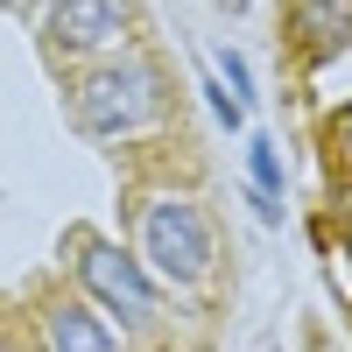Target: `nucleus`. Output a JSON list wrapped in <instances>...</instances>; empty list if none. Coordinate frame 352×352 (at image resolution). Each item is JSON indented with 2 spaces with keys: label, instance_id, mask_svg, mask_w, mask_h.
<instances>
[{
  "label": "nucleus",
  "instance_id": "f257e3e1",
  "mask_svg": "<svg viewBox=\"0 0 352 352\" xmlns=\"http://www.w3.org/2000/svg\"><path fill=\"white\" fill-rule=\"evenodd\" d=\"M155 71L148 64H106V71H92L78 85V120L92 127V134H127V127H141L155 113Z\"/></svg>",
  "mask_w": 352,
  "mask_h": 352
},
{
  "label": "nucleus",
  "instance_id": "f03ea898",
  "mask_svg": "<svg viewBox=\"0 0 352 352\" xmlns=\"http://www.w3.org/2000/svg\"><path fill=\"white\" fill-rule=\"evenodd\" d=\"M141 247H148V261H155L169 282H197L204 268H212V232H204V219H197L190 197H162V204H148Z\"/></svg>",
  "mask_w": 352,
  "mask_h": 352
},
{
  "label": "nucleus",
  "instance_id": "7ed1b4c3",
  "mask_svg": "<svg viewBox=\"0 0 352 352\" xmlns=\"http://www.w3.org/2000/svg\"><path fill=\"white\" fill-rule=\"evenodd\" d=\"M78 282L92 289L106 310H120L127 324L155 310V282L141 275V261H127L113 240H78Z\"/></svg>",
  "mask_w": 352,
  "mask_h": 352
},
{
  "label": "nucleus",
  "instance_id": "20e7f679",
  "mask_svg": "<svg viewBox=\"0 0 352 352\" xmlns=\"http://www.w3.org/2000/svg\"><path fill=\"white\" fill-rule=\"evenodd\" d=\"M113 36H127V0H56L50 14V43L56 50H99Z\"/></svg>",
  "mask_w": 352,
  "mask_h": 352
},
{
  "label": "nucleus",
  "instance_id": "39448f33",
  "mask_svg": "<svg viewBox=\"0 0 352 352\" xmlns=\"http://www.w3.org/2000/svg\"><path fill=\"white\" fill-rule=\"evenodd\" d=\"M43 338H50V352H120L113 331H106V317H92L85 303H50L43 310Z\"/></svg>",
  "mask_w": 352,
  "mask_h": 352
},
{
  "label": "nucleus",
  "instance_id": "423d86ee",
  "mask_svg": "<svg viewBox=\"0 0 352 352\" xmlns=\"http://www.w3.org/2000/svg\"><path fill=\"white\" fill-rule=\"evenodd\" d=\"M296 36L310 56H331L352 43V0H296Z\"/></svg>",
  "mask_w": 352,
  "mask_h": 352
},
{
  "label": "nucleus",
  "instance_id": "0eeeda50",
  "mask_svg": "<svg viewBox=\"0 0 352 352\" xmlns=\"http://www.w3.org/2000/svg\"><path fill=\"white\" fill-rule=\"evenodd\" d=\"M247 169H254V190H261V197H275V190H282V162H275L268 141H247Z\"/></svg>",
  "mask_w": 352,
  "mask_h": 352
},
{
  "label": "nucleus",
  "instance_id": "6e6552de",
  "mask_svg": "<svg viewBox=\"0 0 352 352\" xmlns=\"http://www.w3.org/2000/svg\"><path fill=\"white\" fill-rule=\"evenodd\" d=\"M219 78L232 85V106L247 113V92H254V78H247V56H232V50H219Z\"/></svg>",
  "mask_w": 352,
  "mask_h": 352
},
{
  "label": "nucleus",
  "instance_id": "1a4fd4ad",
  "mask_svg": "<svg viewBox=\"0 0 352 352\" xmlns=\"http://www.w3.org/2000/svg\"><path fill=\"white\" fill-rule=\"evenodd\" d=\"M0 352H8V338H0Z\"/></svg>",
  "mask_w": 352,
  "mask_h": 352
}]
</instances>
